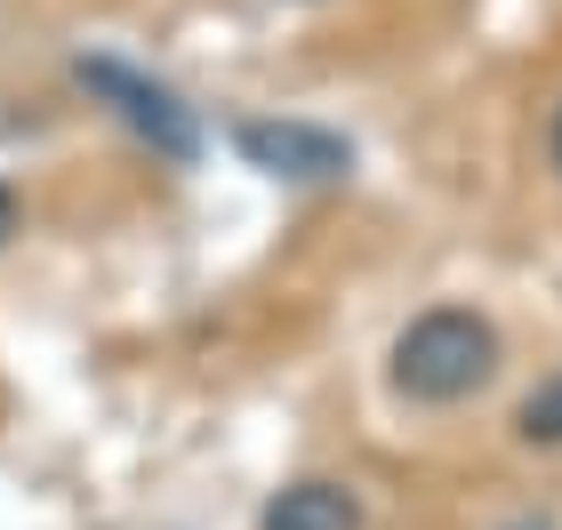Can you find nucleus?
Wrapping results in <instances>:
<instances>
[{
    "label": "nucleus",
    "instance_id": "nucleus-1",
    "mask_svg": "<svg viewBox=\"0 0 562 530\" xmlns=\"http://www.w3.org/2000/svg\"><path fill=\"white\" fill-rule=\"evenodd\" d=\"M498 377V330L474 306H426L411 330L394 338V394L411 402H467Z\"/></svg>",
    "mask_w": 562,
    "mask_h": 530
},
{
    "label": "nucleus",
    "instance_id": "nucleus-2",
    "mask_svg": "<svg viewBox=\"0 0 562 530\" xmlns=\"http://www.w3.org/2000/svg\"><path fill=\"white\" fill-rule=\"evenodd\" d=\"M72 81H81L130 137H145L161 161H177V169L201 161V113H193L169 81H153V72L121 65V57H81V65H72Z\"/></svg>",
    "mask_w": 562,
    "mask_h": 530
},
{
    "label": "nucleus",
    "instance_id": "nucleus-3",
    "mask_svg": "<svg viewBox=\"0 0 562 530\" xmlns=\"http://www.w3.org/2000/svg\"><path fill=\"white\" fill-rule=\"evenodd\" d=\"M234 154L249 169L281 177V185H338V177L353 169V145L338 129H314V121H241Z\"/></svg>",
    "mask_w": 562,
    "mask_h": 530
},
{
    "label": "nucleus",
    "instance_id": "nucleus-4",
    "mask_svg": "<svg viewBox=\"0 0 562 530\" xmlns=\"http://www.w3.org/2000/svg\"><path fill=\"white\" fill-rule=\"evenodd\" d=\"M258 530H362V498H353L346 483H322V474H314V483L281 490Z\"/></svg>",
    "mask_w": 562,
    "mask_h": 530
},
{
    "label": "nucleus",
    "instance_id": "nucleus-5",
    "mask_svg": "<svg viewBox=\"0 0 562 530\" xmlns=\"http://www.w3.org/2000/svg\"><path fill=\"white\" fill-rule=\"evenodd\" d=\"M515 435H522V442H539V450H562V370H554V377H539V386L522 394Z\"/></svg>",
    "mask_w": 562,
    "mask_h": 530
},
{
    "label": "nucleus",
    "instance_id": "nucleus-6",
    "mask_svg": "<svg viewBox=\"0 0 562 530\" xmlns=\"http://www.w3.org/2000/svg\"><path fill=\"white\" fill-rule=\"evenodd\" d=\"M9 234H16V193L0 185V241H9Z\"/></svg>",
    "mask_w": 562,
    "mask_h": 530
},
{
    "label": "nucleus",
    "instance_id": "nucleus-7",
    "mask_svg": "<svg viewBox=\"0 0 562 530\" xmlns=\"http://www.w3.org/2000/svg\"><path fill=\"white\" fill-rule=\"evenodd\" d=\"M547 154H554V169H562V105H554V129H547Z\"/></svg>",
    "mask_w": 562,
    "mask_h": 530
},
{
    "label": "nucleus",
    "instance_id": "nucleus-8",
    "mask_svg": "<svg viewBox=\"0 0 562 530\" xmlns=\"http://www.w3.org/2000/svg\"><path fill=\"white\" fill-rule=\"evenodd\" d=\"M515 530H554V522H515Z\"/></svg>",
    "mask_w": 562,
    "mask_h": 530
}]
</instances>
